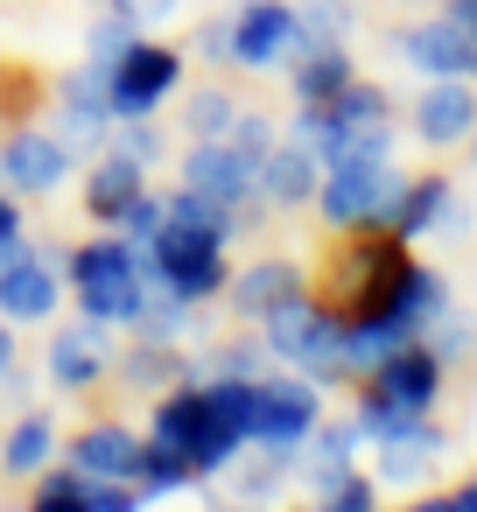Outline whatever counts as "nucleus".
Listing matches in <instances>:
<instances>
[{
  "label": "nucleus",
  "mask_w": 477,
  "mask_h": 512,
  "mask_svg": "<svg viewBox=\"0 0 477 512\" xmlns=\"http://www.w3.org/2000/svg\"><path fill=\"white\" fill-rule=\"evenodd\" d=\"M414 260V246L407 239H393V232H344V246H337V260H330V288H316L323 302H337L344 316H379L386 309V288L400 281V267Z\"/></svg>",
  "instance_id": "3"
},
{
  "label": "nucleus",
  "mask_w": 477,
  "mask_h": 512,
  "mask_svg": "<svg viewBox=\"0 0 477 512\" xmlns=\"http://www.w3.org/2000/svg\"><path fill=\"white\" fill-rule=\"evenodd\" d=\"M176 92H183V50L162 43V36H134V43L106 64L113 120H155Z\"/></svg>",
  "instance_id": "5"
},
{
  "label": "nucleus",
  "mask_w": 477,
  "mask_h": 512,
  "mask_svg": "<svg viewBox=\"0 0 477 512\" xmlns=\"http://www.w3.org/2000/svg\"><path fill=\"white\" fill-rule=\"evenodd\" d=\"M29 232V211H22V197L15 190H0V239H22Z\"/></svg>",
  "instance_id": "46"
},
{
  "label": "nucleus",
  "mask_w": 477,
  "mask_h": 512,
  "mask_svg": "<svg viewBox=\"0 0 477 512\" xmlns=\"http://www.w3.org/2000/svg\"><path fill=\"white\" fill-rule=\"evenodd\" d=\"M64 288L78 302V316L92 323H113L134 337L141 309H148V288H155V267H148V246H134L127 232H99L85 246H64Z\"/></svg>",
  "instance_id": "1"
},
{
  "label": "nucleus",
  "mask_w": 477,
  "mask_h": 512,
  "mask_svg": "<svg viewBox=\"0 0 477 512\" xmlns=\"http://www.w3.org/2000/svg\"><path fill=\"white\" fill-rule=\"evenodd\" d=\"M393 148H400V120L344 127V134H330V141H323V169H337V162H393Z\"/></svg>",
  "instance_id": "34"
},
{
  "label": "nucleus",
  "mask_w": 477,
  "mask_h": 512,
  "mask_svg": "<svg viewBox=\"0 0 477 512\" xmlns=\"http://www.w3.org/2000/svg\"><path fill=\"white\" fill-rule=\"evenodd\" d=\"M197 330V302H183L176 288H148V309H141V323H134V337H155V344H183Z\"/></svg>",
  "instance_id": "35"
},
{
  "label": "nucleus",
  "mask_w": 477,
  "mask_h": 512,
  "mask_svg": "<svg viewBox=\"0 0 477 512\" xmlns=\"http://www.w3.org/2000/svg\"><path fill=\"white\" fill-rule=\"evenodd\" d=\"M134 484H141V498L155 505V498H176V491H197L204 477L190 470V456H183L176 442H155V435H141V463H134Z\"/></svg>",
  "instance_id": "30"
},
{
  "label": "nucleus",
  "mask_w": 477,
  "mask_h": 512,
  "mask_svg": "<svg viewBox=\"0 0 477 512\" xmlns=\"http://www.w3.org/2000/svg\"><path fill=\"white\" fill-rule=\"evenodd\" d=\"M71 169H78V155H71V141L57 134V127H36V120H22V127H8L0 134V190H15L22 204L36 197H57L64 183H71Z\"/></svg>",
  "instance_id": "8"
},
{
  "label": "nucleus",
  "mask_w": 477,
  "mask_h": 512,
  "mask_svg": "<svg viewBox=\"0 0 477 512\" xmlns=\"http://www.w3.org/2000/svg\"><path fill=\"white\" fill-rule=\"evenodd\" d=\"M449 512H477V477H463V484H449Z\"/></svg>",
  "instance_id": "48"
},
{
  "label": "nucleus",
  "mask_w": 477,
  "mask_h": 512,
  "mask_svg": "<svg viewBox=\"0 0 477 512\" xmlns=\"http://www.w3.org/2000/svg\"><path fill=\"white\" fill-rule=\"evenodd\" d=\"M106 8H113V15H127L134 29H155V22H169V15L183 8V0H106Z\"/></svg>",
  "instance_id": "44"
},
{
  "label": "nucleus",
  "mask_w": 477,
  "mask_h": 512,
  "mask_svg": "<svg viewBox=\"0 0 477 512\" xmlns=\"http://www.w3.org/2000/svg\"><path fill=\"white\" fill-rule=\"evenodd\" d=\"M8 372H15V323L0 316V379H8Z\"/></svg>",
  "instance_id": "49"
},
{
  "label": "nucleus",
  "mask_w": 477,
  "mask_h": 512,
  "mask_svg": "<svg viewBox=\"0 0 477 512\" xmlns=\"http://www.w3.org/2000/svg\"><path fill=\"white\" fill-rule=\"evenodd\" d=\"M113 358H120L113 323L71 316V323H57V330H50V344H43V379H50L57 393H92V386H106V379H113Z\"/></svg>",
  "instance_id": "9"
},
{
  "label": "nucleus",
  "mask_w": 477,
  "mask_h": 512,
  "mask_svg": "<svg viewBox=\"0 0 477 512\" xmlns=\"http://www.w3.org/2000/svg\"><path fill=\"white\" fill-rule=\"evenodd\" d=\"M302 288H309L302 260H288V253H260V260H246V267H232V281H225V309H232L239 323H260L274 302H288V295H302Z\"/></svg>",
  "instance_id": "20"
},
{
  "label": "nucleus",
  "mask_w": 477,
  "mask_h": 512,
  "mask_svg": "<svg viewBox=\"0 0 477 512\" xmlns=\"http://www.w3.org/2000/svg\"><path fill=\"white\" fill-rule=\"evenodd\" d=\"M470 232H477V204L456 190V197H449V211L435 218V239H470Z\"/></svg>",
  "instance_id": "45"
},
{
  "label": "nucleus",
  "mask_w": 477,
  "mask_h": 512,
  "mask_svg": "<svg viewBox=\"0 0 477 512\" xmlns=\"http://www.w3.org/2000/svg\"><path fill=\"white\" fill-rule=\"evenodd\" d=\"M232 477V498L239 505H274L288 484H295V456H281V449H239V470H225Z\"/></svg>",
  "instance_id": "29"
},
{
  "label": "nucleus",
  "mask_w": 477,
  "mask_h": 512,
  "mask_svg": "<svg viewBox=\"0 0 477 512\" xmlns=\"http://www.w3.org/2000/svg\"><path fill=\"white\" fill-rule=\"evenodd\" d=\"M232 239H218V232H197V225H162L155 239H148V267H155V281L162 288H176L183 302H225V281H232V253H225Z\"/></svg>",
  "instance_id": "4"
},
{
  "label": "nucleus",
  "mask_w": 477,
  "mask_h": 512,
  "mask_svg": "<svg viewBox=\"0 0 477 512\" xmlns=\"http://www.w3.org/2000/svg\"><path fill=\"white\" fill-rule=\"evenodd\" d=\"M50 99H57V134L71 141V155L85 162V155H99L106 141H113V99H106V64H78V71H64L57 85H50Z\"/></svg>",
  "instance_id": "10"
},
{
  "label": "nucleus",
  "mask_w": 477,
  "mask_h": 512,
  "mask_svg": "<svg viewBox=\"0 0 477 512\" xmlns=\"http://www.w3.org/2000/svg\"><path fill=\"white\" fill-rule=\"evenodd\" d=\"M113 379L127 393H169L176 379H197L190 372V351L183 344H155V337H134L120 358H113Z\"/></svg>",
  "instance_id": "27"
},
{
  "label": "nucleus",
  "mask_w": 477,
  "mask_h": 512,
  "mask_svg": "<svg viewBox=\"0 0 477 512\" xmlns=\"http://www.w3.org/2000/svg\"><path fill=\"white\" fill-rule=\"evenodd\" d=\"M463 148H470V169H477V134H470V141H463Z\"/></svg>",
  "instance_id": "51"
},
{
  "label": "nucleus",
  "mask_w": 477,
  "mask_h": 512,
  "mask_svg": "<svg viewBox=\"0 0 477 512\" xmlns=\"http://www.w3.org/2000/svg\"><path fill=\"white\" fill-rule=\"evenodd\" d=\"M393 190H400V169L393 162H337V169H323L309 211L323 218L330 239H344V232H372L386 218Z\"/></svg>",
  "instance_id": "6"
},
{
  "label": "nucleus",
  "mask_w": 477,
  "mask_h": 512,
  "mask_svg": "<svg viewBox=\"0 0 477 512\" xmlns=\"http://www.w3.org/2000/svg\"><path fill=\"white\" fill-rule=\"evenodd\" d=\"M64 463H78V470H92V477H127V484H134L141 428H127V421H85V428L64 442Z\"/></svg>",
  "instance_id": "26"
},
{
  "label": "nucleus",
  "mask_w": 477,
  "mask_h": 512,
  "mask_svg": "<svg viewBox=\"0 0 477 512\" xmlns=\"http://www.w3.org/2000/svg\"><path fill=\"white\" fill-rule=\"evenodd\" d=\"M106 148H120L127 162H141V169H155L162 155H169V134L155 127V120H113V141Z\"/></svg>",
  "instance_id": "39"
},
{
  "label": "nucleus",
  "mask_w": 477,
  "mask_h": 512,
  "mask_svg": "<svg viewBox=\"0 0 477 512\" xmlns=\"http://www.w3.org/2000/svg\"><path fill=\"white\" fill-rule=\"evenodd\" d=\"M449 302H456V295H449V281H442L428 260H407V267H400V281L386 288L379 323H386L393 337H421V330H428V323H435Z\"/></svg>",
  "instance_id": "23"
},
{
  "label": "nucleus",
  "mask_w": 477,
  "mask_h": 512,
  "mask_svg": "<svg viewBox=\"0 0 477 512\" xmlns=\"http://www.w3.org/2000/svg\"><path fill=\"white\" fill-rule=\"evenodd\" d=\"M400 512H449V491H407Z\"/></svg>",
  "instance_id": "47"
},
{
  "label": "nucleus",
  "mask_w": 477,
  "mask_h": 512,
  "mask_svg": "<svg viewBox=\"0 0 477 512\" xmlns=\"http://www.w3.org/2000/svg\"><path fill=\"white\" fill-rule=\"evenodd\" d=\"M393 57L407 71H421V78H477V36L463 22H449L442 8L428 22H407L393 36Z\"/></svg>",
  "instance_id": "16"
},
{
  "label": "nucleus",
  "mask_w": 477,
  "mask_h": 512,
  "mask_svg": "<svg viewBox=\"0 0 477 512\" xmlns=\"http://www.w3.org/2000/svg\"><path fill=\"white\" fill-rule=\"evenodd\" d=\"M148 435H155V442H176L204 484L225 477V470L239 463V449H246V435L211 407L204 379H176L169 393H155V407H148Z\"/></svg>",
  "instance_id": "2"
},
{
  "label": "nucleus",
  "mask_w": 477,
  "mask_h": 512,
  "mask_svg": "<svg viewBox=\"0 0 477 512\" xmlns=\"http://www.w3.org/2000/svg\"><path fill=\"white\" fill-rule=\"evenodd\" d=\"M232 120H239V92H225V85H197L183 99V134L190 141H225Z\"/></svg>",
  "instance_id": "33"
},
{
  "label": "nucleus",
  "mask_w": 477,
  "mask_h": 512,
  "mask_svg": "<svg viewBox=\"0 0 477 512\" xmlns=\"http://www.w3.org/2000/svg\"><path fill=\"white\" fill-rule=\"evenodd\" d=\"M183 183L204 190V197H218V204H232V211L246 218V232L267 218V204H260V169H253L246 155H232V141H190V148H183Z\"/></svg>",
  "instance_id": "12"
},
{
  "label": "nucleus",
  "mask_w": 477,
  "mask_h": 512,
  "mask_svg": "<svg viewBox=\"0 0 477 512\" xmlns=\"http://www.w3.org/2000/svg\"><path fill=\"white\" fill-rule=\"evenodd\" d=\"M36 106H43V78H36V71H22V64H0V134L22 127Z\"/></svg>",
  "instance_id": "37"
},
{
  "label": "nucleus",
  "mask_w": 477,
  "mask_h": 512,
  "mask_svg": "<svg viewBox=\"0 0 477 512\" xmlns=\"http://www.w3.org/2000/svg\"><path fill=\"white\" fill-rule=\"evenodd\" d=\"M358 36V15L344 0H295V57L302 50H330V43H351Z\"/></svg>",
  "instance_id": "32"
},
{
  "label": "nucleus",
  "mask_w": 477,
  "mask_h": 512,
  "mask_svg": "<svg viewBox=\"0 0 477 512\" xmlns=\"http://www.w3.org/2000/svg\"><path fill=\"white\" fill-rule=\"evenodd\" d=\"M190 50H197L204 64H232V15H211V22H197Z\"/></svg>",
  "instance_id": "43"
},
{
  "label": "nucleus",
  "mask_w": 477,
  "mask_h": 512,
  "mask_svg": "<svg viewBox=\"0 0 477 512\" xmlns=\"http://www.w3.org/2000/svg\"><path fill=\"white\" fill-rule=\"evenodd\" d=\"M379 456H372V477H379V491H428V477L442 470V456H449V428L435 421V414H421L407 435H393V442H372Z\"/></svg>",
  "instance_id": "17"
},
{
  "label": "nucleus",
  "mask_w": 477,
  "mask_h": 512,
  "mask_svg": "<svg viewBox=\"0 0 477 512\" xmlns=\"http://www.w3.org/2000/svg\"><path fill=\"white\" fill-rule=\"evenodd\" d=\"M141 190H148V169H141V162H127L120 148H99V155H92V169H85L78 204H85V218H92L99 232H113Z\"/></svg>",
  "instance_id": "21"
},
{
  "label": "nucleus",
  "mask_w": 477,
  "mask_h": 512,
  "mask_svg": "<svg viewBox=\"0 0 477 512\" xmlns=\"http://www.w3.org/2000/svg\"><path fill=\"white\" fill-rule=\"evenodd\" d=\"M372 442H365V428L351 421V414H323L316 421V435L302 442V456H295V477L309 484V498H323L330 484H344L351 470H358V456H365Z\"/></svg>",
  "instance_id": "19"
},
{
  "label": "nucleus",
  "mask_w": 477,
  "mask_h": 512,
  "mask_svg": "<svg viewBox=\"0 0 477 512\" xmlns=\"http://www.w3.org/2000/svg\"><path fill=\"white\" fill-rule=\"evenodd\" d=\"M309 512H386V491H379V477L372 470H351L344 484H330Z\"/></svg>",
  "instance_id": "38"
},
{
  "label": "nucleus",
  "mask_w": 477,
  "mask_h": 512,
  "mask_svg": "<svg viewBox=\"0 0 477 512\" xmlns=\"http://www.w3.org/2000/svg\"><path fill=\"white\" fill-rule=\"evenodd\" d=\"M295 57V0H239L232 8V71H281Z\"/></svg>",
  "instance_id": "15"
},
{
  "label": "nucleus",
  "mask_w": 477,
  "mask_h": 512,
  "mask_svg": "<svg viewBox=\"0 0 477 512\" xmlns=\"http://www.w3.org/2000/svg\"><path fill=\"white\" fill-rule=\"evenodd\" d=\"M162 225H169V190H141V197L127 204V218H120L113 232H127L134 246H148V239H155Z\"/></svg>",
  "instance_id": "42"
},
{
  "label": "nucleus",
  "mask_w": 477,
  "mask_h": 512,
  "mask_svg": "<svg viewBox=\"0 0 477 512\" xmlns=\"http://www.w3.org/2000/svg\"><path fill=\"white\" fill-rule=\"evenodd\" d=\"M281 71H288L295 106H323V99H337V92L358 78V57H351V43H330V50H302V57H288Z\"/></svg>",
  "instance_id": "28"
},
{
  "label": "nucleus",
  "mask_w": 477,
  "mask_h": 512,
  "mask_svg": "<svg viewBox=\"0 0 477 512\" xmlns=\"http://www.w3.org/2000/svg\"><path fill=\"white\" fill-rule=\"evenodd\" d=\"M148 498H141V484H127V477H92V470H78V463H50V470H36V491H29V512H141Z\"/></svg>",
  "instance_id": "13"
},
{
  "label": "nucleus",
  "mask_w": 477,
  "mask_h": 512,
  "mask_svg": "<svg viewBox=\"0 0 477 512\" xmlns=\"http://www.w3.org/2000/svg\"><path fill=\"white\" fill-rule=\"evenodd\" d=\"M393 8H435V0H393Z\"/></svg>",
  "instance_id": "50"
},
{
  "label": "nucleus",
  "mask_w": 477,
  "mask_h": 512,
  "mask_svg": "<svg viewBox=\"0 0 477 512\" xmlns=\"http://www.w3.org/2000/svg\"><path fill=\"white\" fill-rule=\"evenodd\" d=\"M57 456H64V428L50 407H22L8 421V435H0V470L22 477V484H36V470H50Z\"/></svg>",
  "instance_id": "25"
},
{
  "label": "nucleus",
  "mask_w": 477,
  "mask_h": 512,
  "mask_svg": "<svg viewBox=\"0 0 477 512\" xmlns=\"http://www.w3.org/2000/svg\"><path fill=\"white\" fill-rule=\"evenodd\" d=\"M449 197H456V176L414 169V176H400V190H393L379 232H393V239H407V246H414V239H435V218L449 211Z\"/></svg>",
  "instance_id": "22"
},
{
  "label": "nucleus",
  "mask_w": 477,
  "mask_h": 512,
  "mask_svg": "<svg viewBox=\"0 0 477 512\" xmlns=\"http://www.w3.org/2000/svg\"><path fill=\"white\" fill-rule=\"evenodd\" d=\"M134 36H148V29H134L127 15H113V8H99V22L85 29V57H92V64H113V57H120V50L134 43Z\"/></svg>",
  "instance_id": "41"
},
{
  "label": "nucleus",
  "mask_w": 477,
  "mask_h": 512,
  "mask_svg": "<svg viewBox=\"0 0 477 512\" xmlns=\"http://www.w3.org/2000/svg\"><path fill=\"white\" fill-rule=\"evenodd\" d=\"M407 127H414V141L435 148V155L463 148V141L477 134V78H428V85L414 92V106H407Z\"/></svg>",
  "instance_id": "14"
},
{
  "label": "nucleus",
  "mask_w": 477,
  "mask_h": 512,
  "mask_svg": "<svg viewBox=\"0 0 477 512\" xmlns=\"http://www.w3.org/2000/svg\"><path fill=\"white\" fill-rule=\"evenodd\" d=\"M225 141H232V155H246V162L260 169V162L274 155V141H281V127H274L267 113H253V106H239V120H232V134H225Z\"/></svg>",
  "instance_id": "40"
},
{
  "label": "nucleus",
  "mask_w": 477,
  "mask_h": 512,
  "mask_svg": "<svg viewBox=\"0 0 477 512\" xmlns=\"http://www.w3.org/2000/svg\"><path fill=\"white\" fill-rule=\"evenodd\" d=\"M442 379H449V365H442L421 337H407L400 351H386V365H379V372H365V386H379V393H386L393 407H407V414H435Z\"/></svg>",
  "instance_id": "18"
},
{
  "label": "nucleus",
  "mask_w": 477,
  "mask_h": 512,
  "mask_svg": "<svg viewBox=\"0 0 477 512\" xmlns=\"http://www.w3.org/2000/svg\"><path fill=\"white\" fill-rule=\"evenodd\" d=\"M64 246H29L8 274H0V316H8L15 330H29V323H57V309H64Z\"/></svg>",
  "instance_id": "11"
},
{
  "label": "nucleus",
  "mask_w": 477,
  "mask_h": 512,
  "mask_svg": "<svg viewBox=\"0 0 477 512\" xmlns=\"http://www.w3.org/2000/svg\"><path fill=\"white\" fill-rule=\"evenodd\" d=\"M190 372L197 379H260V372H274V358H267V344L253 330V337H225L211 351H190Z\"/></svg>",
  "instance_id": "31"
},
{
  "label": "nucleus",
  "mask_w": 477,
  "mask_h": 512,
  "mask_svg": "<svg viewBox=\"0 0 477 512\" xmlns=\"http://www.w3.org/2000/svg\"><path fill=\"white\" fill-rule=\"evenodd\" d=\"M316 183H323L316 148H302L295 134H281L274 155L260 162V204H267V211H309V204H316Z\"/></svg>",
  "instance_id": "24"
},
{
  "label": "nucleus",
  "mask_w": 477,
  "mask_h": 512,
  "mask_svg": "<svg viewBox=\"0 0 477 512\" xmlns=\"http://www.w3.org/2000/svg\"><path fill=\"white\" fill-rule=\"evenodd\" d=\"M323 386L302 379V372H260V407H253V449H281V456H302V442L316 435L323 421Z\"/></svg>",
  "instance_id": "7"
},
{
  "label": "nucleus",
  "mask_w": 477,
  "mask_h": 512,
  "mask_svg": "<svg viewBox=\"0 0 477 512\" xmlns=\"http://www.w3.org/2000/svg\"><path fill=\"white\" fill-rule=\"evenodd\" d=\"M421 344L442 358V365H470L477 358V309H463V302H449L428 330H421Z\"/></svg>",
  "instance_id": "36"
}]
</instances>
